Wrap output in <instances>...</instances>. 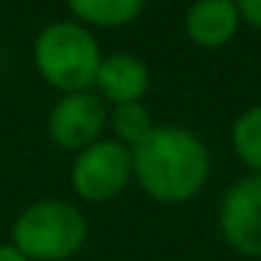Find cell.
<instances>
[{"label":"cell","instance_id":"obj_3","mask_svg":"<svg viewBox=\"0 0 261 261\" xmlns=\"http://www.w3.org/2000/svg\"><path fill=\"white\" fill-rule=\"evenodd\" d=\"M87 216L68 199H40L14 219L12 244L29 261H70L87 244Z\"/></svg>","mask_w":261,"mask_h":261},{"label":"cell","instance_id":"obj_12","mask_svg":"<svg viewBox=\"0 0 261 261\" xmlns=\"http://www.w3.org/2000/svg\"><path fill=\"white\" fill-rule=\"evenodd\" d=\"M239 17L242 23H247L250 29L261 31V0H236Z\"/></svg>","mask_w":261,"mask_h":261},{"label":"cell","instance_id":"obj_5","mask_svg":"<svg viewBox=\"0 0 261 261\" xmlns=\"http://www.w3.org/2000/svg\"><path fill=\"white\" fill-rule=\"evenodd\" d=\"M216 227L233 253L261 261V174H244L222 191Z\"/></svg>","mask_w":261,"mask_h":261},{"label":"cell","instance_id":"obj_11","mask_svg":"<svg viewBox=\"0 0 261 261\" xmlns=\"http://www.w3.org/2000/svg\"><path fill=\"white\" fill-rule=\"evenodd\" d=\"M107 126L113 129V141L124 143L126 149H135L141 141L152 135L154 124L152 113L143 101H129V104H115L107 115Z\"/></svg>","mask_w":261,"mask_h":261},{"label":"cell","instance_id":"obj_13","mask_svg":"<svg viewBox=\"0 0 261 261\" xmlns=\"http://www.w3.org/2000/svg\"><path fill=\"white\" fill-rule=\"evenodd\" d=\"M0 261H29L14 244H0Z\"/></svg>","mask_w":261,"mask_h":261},{"label":"cell","instance_id":"obj_9","mask_svg":"<svg viewBox=\"0 0 261 261\" xmlns=\"http://www.w3.org/2000/svg\"><path fill=\"white\" fill-rule=\"evenodd\" d=\"M146 0H68V9L82 25L121 29L141 17Z\"/></svg>","mask_w":261,"mask_h":261},{"label":"cell","instance_id":"obj_7","mask_svg":"<svg viewBox=\"0 0 261 261\" xmlns=\"http://www.w3.org/2000/svg\"><path fill=\"white\" fill-rule=\"evenodd\" d=\"M182 29L188 40L205 51L230 45L242 29L236 0H194L186 9Z\"/></svg>","mask_w":261,"mask_h":261},{"label":"cell","instance_id":"obj_10","mask_svg":"<svg viewBox=\"0 0 261 261\" xmlns=\"http://www.w3.org/2000/svg\"><path fill=\"white\" fill-rule=\"evenodd\" d=\"M227 143L247 174H261V104L242 110L227 129Z\"/></svg>","mask_w":261,"mask_h":261},{"label":"cell","instance_id":"obj_4","mask_svg":"<svg viewBox=\"0 0 261 261\" xmlns=\"http://www.w3.org/2000/svg\"><path fill=\"white\" fill-rule=\"evenodd\" d=\"M132 180V149L113 138H101L76 152L70 166V186L85 202H110L121 197Z\"/></svg>","mask_w":261,"mask_h":261},{"label":"cell","instance_id":"obj_8","mask_svg":"<svg viewBox=\"0 0 261 261\" xmlns=\"http://www.w3.org/2000/svg\"><path fill=\"white\" fill-rule=\"evenodd\" d=\"M152 85L146 62L135 54L115 51L107 54L98 65L96 73V93L104 98V104H129V101H143Z\"/></svg>","mask_w":261,"mask_h":261},{"label":"cell","instance_id":"obj_2","mask_svg":"<svg viewBox=\"0 0 261 261\" xmlns=\"http://www.w3.org/2000/svg\"><path fill=\"white\" fill-rule=\"evenodd\" d=\"M104 54L93 31L82 23L59 20L37 34L34 40V65L40 76L59 93L93 90L96 73Z\"/></svg>","mask_w":261,"mask_h":261},{"label":"cell","instance_id":"obj_6","mask_svg":"<svg viewBox=\"0 0 261 261\" xmlns=\"http://www.w3.org/2000/svg\"><path fill=\"white\" fill-rule=\"evenodd\" d=\"M107 115L110 107L98 93H65L48 113V135L59 149L82 152L90 143L101 141V132L107 129Z\"/></svg>","mask_w":261,"mask_h":261},{"label":"cell","instance_id":"obj_1","mask_svg":"<svg viewBox=\"0 0 261 261\" xmlns=\"http://www.w3.org/2000/svg\"><path fill=\"white\" fill-rule=\"evenodd\" d=\"M132 177L154 202H191L211 180V152L197 132L160 124L132 149Z\"/></svg>","mask_w":261,"mask_h":261}]
</instances>
